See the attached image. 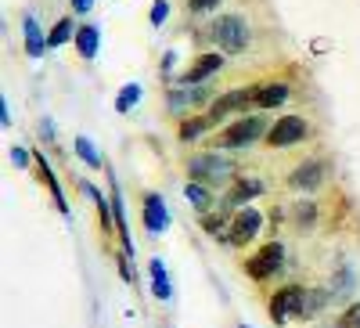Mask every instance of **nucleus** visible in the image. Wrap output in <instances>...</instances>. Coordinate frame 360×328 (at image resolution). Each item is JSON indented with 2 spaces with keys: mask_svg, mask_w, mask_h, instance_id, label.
<instances>
[{
  "mask_svg": "<svg viewBox=\"0 0 360 328\" xmlns=\"http://www.w3.org/2000/svg\"><path fill=\"white\" fill-rule=\"evenodd\" d=\"M40 173H44V181H47V188H51V195H54V202H58V210L62 213H69V202H65V195H62V188H58V181H54V173H51V166L40 159Z\"/></svg>",
  "mask_w": 360,
  "mask_h": 328,
  "instance_id": "obj_19",
  "label": "nucleus"
},
{
  "mask_svg": "<svg viewBox=\"0 0 360 328\" xmlns=\"http://www.w3.org/2000/svg\"><path fill=\"white\" fill-rule=\"evenodd\" d=\"M137 98H141V87L130 83V87H123V94L115 98V108H119V112H130V105H137Z\"/></svg>",
  "mask_w": 360,
  "mask_h": 328,
  "instance_id": "obj_22",
  "label": "nucleus"
},
{
  "mask_svg": "<svg viewBox=\"0 0 360 328\" xmlns=\"http://www.w3.org/2000/svg\"><path fill=\"white\" fill-rule=\"evenodd\" d=\"M335 328H360V303H349V307L342 310V317H339Z\"/></svg>",
  "mask_w": 360,
  "mask_h": 328,
  "instance_id": "obj_24",
  "label": "nucleus"
},
{
  "mask_svg": "<svg viewBox=\"0 0 360 328\" xmlns=\"http://www.w3.org/2000/svg\"><path fill=\"white\" fill-rule=\"evenodd\" d=\"M220 65H224V58H220V54H202L198 62H195V65H191L184 76H180V83H184V87H188V83H202L205 76L220 72Z\"/></svg>",
  "mask_w": 360,
  "mask_h": 328,
  "instance_id": "obj_11",
  "label": "nucleus"
},
{
  "mask_svg": "<svg viewBox=\"0 0 360 328\" xmlns=\"http://www.w3.org/2000/svg\"><path fill=\"white\" fill-rule=\"evenodd\" d=\"M259 191H263V184H259V181H238V184L231 188L227 202H231V206H242V202H252Z\"/></svg>",
  "mask_w": 360,
  "mask_h": 328,
  "instance_id": "obj_15",
  "label": "nucleus"
},
{
  "mask_svg": "<svg viewBox=\"0 0 360 328\" xmlns=\"http://www.w3.org/2000/svg\"><path fill=\"white\" fill-rule=\"evenodd\" d=\"M328 300H332V296H328V289H307V292H303V303H299V314H295V317H317V314L328 307Z\"/></svg>",
  "mask_w": 360,
  "mask_h": 328,
  "instance_id": "obj_12",
  "label": "nucleus"
},
{
  "mask_svg": "<svg viewBox=\"0 0 360 328\" xmlns=\"http://www.w3.org/2000/svg\"><path fill=\"white\" fill-rule=\"evenodd\" d=\"M184 195H188V198H191V202L198 206V210H209V188H205V184H198V181H191Z\"/></svg>",
  "mask_w": 360,
  "mask_h": 328,
  "instance_id": "obj_23",
  "label": "nucleus"
},
{
  "mask_svg": "<svg viewBox=\"0 0 360 328\" xmlns=\"http://www.w3.org/2000/svg\"><path fill=\"white\" fill-rule=\"evenodd\" d=\"M25 51L33 54V58L44 54V40H40V25H37V18H25Z\"/></svg>",
  "mask_w": 360,
  "mask_h": 328,
  "instance_id": "obj_18",
  "label": "nucleus"
},
{
  "mask_svg": "<svg viewBox=\"0 0 360 328\" xmlns=\"http://www.w3.org/2000/svg\"><path fill=\"white\" fill-rule=\"evenodd\" d=\"M288 98V87L285 83H266V87H256V105L259 108H274Z\"/></svg>",
  "mask_w": 360,
  "mask_h": 328,
  "instance_id": "obj_13",
  "label": "nucleus"
},
{
  "mask_svg": "<svg viewBox=\"0 0 360 328\" xmlns=\"http://www.w3.org/2000/svg\"><path fill=\"white\" fill-rule=\"evenodd\" d=\"M303 285H288L281 292H274V300H270V317H274L278 324L288 321L292 314H299V303H303Z\"/></svg>",
  "mask_w": 360,
  "mask_h": 328,
  "instance_id": "obj_7",
  "label": "nucleus"
},
{
  "mask_svg": "<svg viewBox=\"0 0 360 328\" xmlns=\"http://www.w3.org/2000/svg\"><path fill=\"white\" fill-rule=\"evenodd\" d=\"M152 292L159 296V300H169L173 289H169V278H166V267L162 260H152Z\"/></svg>",
  "mask_w": 360,
  "mask_h": 328,
  "instance_id": "obj_16",
  "label": "nucleus"
},
{
  "mask_svg": "<svg viewBox=\"0 0 360 328\" xmlns=\"http://www.w3.org/2000/svg\"><path fill=\"white\" fill-rule=\"evenodd\" d=\"M242 328H249V324H242Z\"/></svg>",
  "mask_w": 360,
  "mask_h": 328,
  "instance_id": "obj_30",
  "label": "nucleus"
},
{
  "mask_svg": "<svg viewBox=\"0 0 360 328\" xmlns=\"http://www.w3.org/2000/svg\"><path fill=\"white\" fill-rule=\"evenodd\" d=\"M281 263H285V249L278 246V242H270V246H263L249 263H245V271H249V278H270V275H278L281 271Z\"/></svg>",
  "mask_w": 360,
  "mask_h": 328,
  "instance_id": "obj_4",
  "label": "nucleus"
},
{
  "mask_svg": "<svg viewBox=\"0 0 360 328\" xmlns=\"http://www.w3.org/2000/svg\"><path fill=\"white\" fill-rule=\"evenodd\" d=\"M98 40H101V33L94 25H79L76 29V51L83 54V58H94L98 54Z\"/></svg>",
  "mask_w": 360,
  "mask_h": 328,
  "instance_id": "obj_14",
  "label": "nucleus"
},
{
  "mask_svg": "<svg viewBox=\"0 0 360 328\" xmlns=\"http://www.w3.org/2000/svg\"><path fill=\"white\" fill-rule=\"evenodd\" d=\"M259 224H263V217L256 210H238L234 220H231V242L234 246H249L256 238V231H259Z\"/></svg>",
  "mask_w": 360,
  "mask_h": 328,
  "instance_id": "obj_8",
  "label": "nucleus"
},
{
  "mask_svg": "<svg viewBox=\"0 0 360 328\" xmlns=\"http://www.w3.org/2000/svg\"><path fill=\"white\" fill-rule=\"evenodd\" d=\"M11 163H15V166H25V163H29V156L22 152V148H15V152H11Z\"/></svg>",
  "mask_w": 360,
  "mask_h": 328,
  "instance_id": "obj_28",
  "label": "nucleus"
},
{
  "mask_svg": "<svg viewBox=\"0 0 360 328\" xmlns=\"http://www.w3.org/2000/svg\"><path fill=\"white\" fill-rule=\"evenodd\" d=\"M166 15H169V4H166V0H155V8H152V22H155V25H162V22H166Z\"/></svg>",
  "mask_w": 360,
  "mask_h": 328,
  "instance_id": "obj_26",
  "label": "nucleus"
},
{
  "mask_svg": "<svg viewBox=\"0 0 360 328\" xmlns=\"http://www.w3.org/2000/svg\"><path fill=\"white\" fill-rule=\"evenodd\" d=\"M76 152H79V159L86 163V166H94V170H101V156L90 148V141L86 137H76Z\"/></svg>",
  "mask_w": 360,
  "mask_h": 328,
  "instance_id": "obj_21",
  "label": "nucleus"
},
{
  "mask_svg": "<svg viewBox=\"0 0 360 328\" xmlns=\"http://www.w3.org/2000/svg\"><path fill=\"white\" fill-rule=\"evenodd\" d=\"M213 40H217V47L227 51V54L245 51V44H249V25H245V18H242V15H220V18L213 22Z\"/></svg>",
  "mask_w": 360,
  "mask_h": 328,
  "instance_id": "obj_1",
  "label": "nucleus"
},
{
  "mask_svg": "<svg viewBox=\"0 0 360 328\" xmlns=\"http://www.w3.org/2000/svg\"><path fill=\"white\" fill-rule=\"evenodd\" d=\"M169 213H166V202L162 195H144V227L148 231H166Z\"/></svg>",
  "mask_w": 360,
  "mask_h": 328,
  "instance_id": "obj_10",
  "label": "nucleus"
},
{
  "mask_svg": "<svg viewBox=\"0 0 360 328\" xmlns=\"http://www.w3.org/2000/svg\"><path fill=\"white\" fill-rule=\"evenodd\" d=\"M252 101H256V87H238V91H227V94H220L213 105H209V119H213V123H220V119H227L231 112L245 108V105H252Z\"/></svg>",
  "mask_w": 360,
  "mask_h": 328,
  "instance_id": "obj_5",
  "label": "nucleus"
},
{
  "mask_svg": "<svg viewBox=\"0 0 360 328\" xmlns=\"http://www.w3.org/2000/svg\"><path fill=\"white\" fill-rule=\"evenodd\" d=\"M72 37V18H62L54 29H51V37H47V47H62L65 40Z\"/></svg>",
  "mask_w": 360,
  "mask_h": 328,
  "instance_id": "obj_20",
  "label": "nucleus"
},
{
  "mask_svg": "<svg viewBox=\"0 0 360 328\" xmlns=\"http://www.w3.org/2000/svg\"><path fill=\"white\" fill-rule=\"evenodd\" d=\"M90 4H94V0H72V11L83 15V11H90Z\"/></svg>",
  "mask_w": 360,
  "mask_h": 328,
  "instance_id": "obj_29",
  "label": "nucleus"
},
{
  "mask_svg": "<svg viewBox=\"0 0 360 328\" xmlns=\"http://www.w3.org/2000/svg\"><path fill=\"white\" fill-rule=\"evenodd\" d=\"M188 4H191V11H213L220 0H188Z\"/></svg>",
  "mask_w": 360,
  "mask_h": 328,
  "instance_id": "obj_27",
  "label": "nucleus"
},
{
  "mask_svg": "<svg viewBox=\"0 0 360 328\" xmlns=\"http://www.w3.org/2000/svg\"><path fill=\"white\" fill-rule=\"evenodd\" d=\"M188 173H191V181L213 188V184H224L227 177L234 173V163L224 159V156H217V152H209V156H195L188 163Z\"/></svg>",
  "mask_w": 360,
  "mask_h": 328,
  "instance_id": "obj_2",
  "label": "nucleus"
},
{
  "mask_svg": "<svg viewBox=\"0 0 360 328\" xmlns=\"http://www.w3.org/2000/svg\"><path fill=\"white\" fill-rule=\"evenodd\" d=\"M324 181V163L321 159H310V163H299L288 177V184L292 188H303V191H314L317 184Z\"/></svg>",
  "mask_w": 360,
  "mask_h": 328,
  "instance_id": "obj_9",
  "label": "nucleus"
},
{
  "mask_svg": "<svg viewBox=\"0 0 360 328\" xmlns=\"http://www.w3.org/2000/svg\"><path fill=\"white\" fill-rule=\"evenodd\" d=\"M263 134H270L263 127V119L259 115H245V119H238L234 127H227L220 134V148H249L252 141H259Z\"/></svg>",
  "mask_w": 360,
  "mask_h": 328,
  "instance_id": "obj_3",
  "label": "nucleus"
},
{
  "mask_svg": "<svg viewBox=\"0 0 360 328\" xmlns=\"http://www.w3.org/2000/svg\"><path fill=\"white\" fill-rule=\"evenodd\" d=\"M224 224H227V220H224L220 213H217V217H213V213H205V217H202V231H205V234H220Z\"/></svg>",
  "mask_w": 360,
  "mask_h": 328,
  "instance_id": "obj_25",
  "label": "nucleus"
},
{
  "mask_svg": "<svg viewBox=\"0 0 360 328\" xmlns=\"http://www.w3.org/2000/svg\"><path fill=\"white\" fill-rule=\"evenodd\" d=\"M307 137V123L299 115H281L274 127H270V134H266V144L270 148H288V144H295V141H303Z\"/></svg>",
  "mask_w": 360,
  "mask_h": 328,
  "instance_id": "obj_6",
  "label": "nucleus"
},
{
  "mask_svg": "<svg viewBox=\"0 0 360 328\" xmlns=\"http://www.w3.org/2000/svg\"><path fill=\"white\" fill-rule=\"evenodd\" d=\"M213 127V119L209 115H195V119H184V123H180V141H195L202 130H209Z\"/></svg>",
  "mask_w": 360,
  "mask_h": 328,
  "instance_id": "obj_17",
  "label": "nucleus"
}]
</instances>
